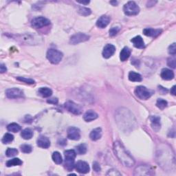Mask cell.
I'll return each instance as SVG.
<instances>
[{
	"mask_svg": "<svg viewBox=\"0 0 176 176\" xmlns=\"http://www.w3.org/2000/svg\"><path fill=\"white\" fill-rule=\"evenodd\" d=\"M115 118L118 128L124 133L132 132L137 127L135 116L125 107H121L116 110Z\"/></svg>",
	"mask_w": 176,
	"mask_h": 176,
	"instance_id": "obj_1",
	"label": "cell"
},
{
	"mask_svg": "<svg viewBox=\"0 0 176 176\" xmlns=\"http://www.w3.org/2000/svg\"><path fill=\"white\" fill-rule=\"evenodd\" d=\"M87 150V147L86 144H81L76 147V154L79 155H83L86 154Z\"/></svg>",
	"mask_w": 176,
	"mask_h": 176,
	"instance_id": "obj_30",
	"label": "cell"
},
{
	"mask_svg": "<svg viewBox=\"0 0 176 176\" xmlns=\"http://www.w3.org/2000/svg\"><path fill=\"white\" fill-rule=\"evenodd\" d=\"M101 136H102V129L100 127H98V128L93 129L92 131L90 132V138L91 140L93 141H96L99 140V139L101 138Z\"/></svg>",
	"mask_w": 176,
	"mask_h": 176,
	"instance_id": "obj_22",
	"label": "cell"
},
{
	"mask_svg": "<svg viewBox=\"0 0 176 176\" xmlns=\"http://www.w3.org/2000/svg\"><path fill=\"white\" fill-rule=\"evenodd\" d=\"M36 143H37L38 147L43 149H48L49 148L50 146V140L47 137H45V136H40V137L37 139Z\"/></svg>",
	"mask_w": 176,
	"mask_h": 176,
	"instance_id": "obj_16",
	"label": "cell"
},
{
	"mask_svg": "<svg viewBox=\"0 0 176 176\" xmlns=\"http://www.w3.org/2000/svg\"><path fill=\"white\" fill-rule=\"evenodd\" d=\"M131 55V50L128 47H124L121 50L120 54V59L121 61H125Z\"/></svg>",
	"mask_w": 176,
	"mask_h": 176,
	"instance_id": "obj_23",
	"label": "cell"
},
{
	"mask_svg": "<svg viewBox=\"0 0 176 176\" xmlns=\"http://www.w3.org/2000/svg\"><path fill=\"white\" fill-rule=\"evenodd\" d=\"M113 150L119 161L124 166L132 167L135 164L134 159L126 151L125 148L121 142L116 141L113 144Z\"/></svg>",
	"mask_w": 176,
	"mask_h": 176,
	"instance_id": "obj_2",
	"label": "cell"
},
{
	"mask_svg": "<svg viewBox=\"0 0 176 176\" xmlns=\"http://www.w3.org/2000/svg\"><path fill=\"white\" fill-rule=\"evenodd\" d=\"M162 30L160 29H154V28H145L143 30V34L144 35L150 37H156L160 35L162 33Z\"/></svg>",
	"mask_w": 176,
	"mask_h": 176,
	"instance_id": "obj_19",
	"label": "cell"
},
{
	"mask_svg": "<svg viewBox=\"0 0 176 176\" xmlns=\"http://www.w3.org/2000/svg\"><path fill=\"white\" fill-rule=\"evenodd\" d=\"M171 94L172 95L175 96L176 94V92H175V86H174L171 89Z\"/></svg>",
	"mask_w": 176,
	"mask_h": 176,
	"instance_id": "obj_46",
	"label": "cell"
},
{
	"mask_svg": "<svg viewBox=\"0 0 176 176\" xmlns=\"http://www.w3.org/2000/svg\"><path fill=\"white\" fill-rule=\"evenodd\" d=\"M52 160L55 162L56 164H60L63 163V158H62V156L61 154L58 151H55L53 153V154L52 155Z\"/></svg>",
	"mask_w": 176,
	"mask_h": 176,
	"instance_id": "obj_31",
	"label": "cell"
},
{
	"mask_svg": "<svg viewBox=\"0 0 176 176\" xmlns=\"http://www.w3.org/2000/svg\"><path fill=\"white\" fill-rule=\"evenodd\" d=\"M167 105H168L167 101L162 98L158 99L157 102H156V106H157L158 108L160 109H164L165 107H167Z\"/></svg>",
	"mask_w": 176,
	"mask_h": 176,
	"instance_id": "obj_33",
	"label": "cell"
},
{
	"mask_svg": "<svg viewBox=\"0 0 176 176\" xmlns=\"http://www.w3.org/2000/svg\"><path fill=\"white\" fill-rule=\"evenodd\" d=\"M167 65L169 67H171L172 68H175V57H170L167 60Z\"/></svg>",
	"mask_w": 176,
	"mask_h": 176,
	"instance_id": "obj_41",
	"label": "cell"
},
{
	"mask_svg": "<svg viewBox=\"0 0 176 176\" xmlns=\"http://www.w3.org/2000/svg\"><path fill=\"white\" fill-rule=\"evenodd\" d=\"M75 168L78 173L82 174H86L90 171V166L86 162L78 161L75 164Z\"/></svg>",
	"mask_w": 176,
	"mask_h": 176,
	"instance_id": "obj_13",
	"label": "cell"
},
{
	"mask_svg": "<svg viewBox=\"0 0 176 176\" xmlns=\"http://www.w3.org/2000/svg\"><path fill=\"white\" fill-rule=\"evenodd\" d=\"M47 102L48 103L50 104H52V105H56L58 103V98H50V99H48L47 101Z\"/></svg>",
	"mask_w": 176,
	"mask_h": 176,
	"instance_id": "obj_44",
	"label": "cell"
},
{
	"mask_svg": "<svg viewBox=\"0 0 176 176\" xmlns=\"http://www.w3.org/2000/svg\"><path fill=\"white\" fill-rule=\"evenodd\" d=\"M90 39V36L85 33H78L71 36L70 43L72 45H76L82 42L87 41Z\"/></svg>",
	"mask_w": 176,
	"mask_h": 176,
	"instance_id": "obj_8",
	"label": "cell"
},
{
	"mask_svg": "<svg viewBox=\"0 0 176 176\" xmlns=\"http://www.w3.org/2000/svg\"><path fill=\"white\" fill-rule=\"evenodd\" d=\"M131 41L133 44V45H134L136 48H139V49H143V48L145 47L144 42L140 36H135V37H133Z\"/></svg>",
	"mask_w": 176,
	"mask_h": 176,
	"instance_id": "obj_21",
	"label": "cell"
},
{
	"mask_svg": "<svg viewBox=\"0 0 176 176\" xmlns=\"http://www.w3.org/2000/svg\"><path fill=\"white\" fill-rule=\"evenodd\" d=\"M107 175H112V176H116V175H121V174H120L117 170L115 169H111L109 170L108 172L107 173Z\"/></svg>",
	"mask_w": 176,
	"mask_h": 176,
	"instance_id": "obj_42",
	"label": "cell"
},
{
	"mask_svg": "<svg viewBox=\"0 0 176 176\" xmlns=\"http://www.w3.org/2000/svg\"><path fill=\"white\" fill-rule=\"evenodd\" d=\"M120 31V28L119 27H113L109 30V36H114L117 35L118 33Z\"/></svg>",
	"mask_w": 176,
	"mask_h": 176,
	"instance_id": "obj_39",
	"label": "cell"
},
{
	"mask_svg": "<svg viewBox=\"0 0 176 176\" xmlns=\"http://www.w3.org/2000/svg\"><path fill=\"white\" fill-rule=\"evenodd\" d=\"M67 138L70 140H78L81 138L80 130L75 127H70L67 130Z\"/></svg>",
	"mask_w": 176,
	"mask_h": 176,
	"instance_id": "obj_12",
	"label": "cell"
},
{
	"mask_svg": "<svg viewBox=\"0 0 176 176\" xmlns=\"http://www.w3.org/2000/svg\"><path fill=\"white\" fill-rule=\"evenodd\" d=\"M123 11L125 15L128 16L137 15L140 13V8L134 2H129L124 4Z\"/></svg>",
	"mask_w": 176,
	"mask_h": 176,
	"instance_id": "obj_5",
	"label": "cell"
},
{
	"mask_svg": "<svg viewBox=\"0 0 176 176\" xmlns=\"http://www.w3.org/2000/svg\"><path fill=\"white\" fill-rule=\"evenodd\" d=\"M93 169L94 171H95L96 172H100L101 171L100 164H99L97 162H94V163H93Z\"/></svg>",
	"mask_w": 176,
	"mask_h": 176,
	"instance_id": "obj_43",
	"label": "cell"
},
{
	"mask_svg": "<svg viewBox=\"0 0 176 176\" xmlns=\"http://www.w3.org/2000/svg\"><path fill=\"white\" fill-rule=\"evenodd\" d=\"M50 24V21L49 19L44 17H38L34 18L32 21H31V25L32 26L35 28V29H39V28H41L44 26H47V25Z\"/></svg>",
	"mask_w": 176,
	"mask_h": 176,
	"instance_id": "obj_7",
	"label": "cell"
},
{
	"mask_svg": "<svg viewBox=\"0 0 176 176\" xmlns=\"http://www.w3.org/2000/svg\"><path fill=\"white\" fill-rule=\"evenodd\" d=\"M169 53L171 55L173 56H175V54H176V46H175V43L172 44L169 47Z\"/></svg>",
	"mask_w": 176,
	"mask_h": 176,
	"instance_id": "obj_40",
	"label": "cell"
},
{
	"mask_svg": "<svg viewBox=\"0 0 176 176\" xmlns=\"http://www.w3.org/2000/svg\"><path fill=\"white\" fill-rule=\"evenodd\" d=\"M18 154V150L15 148H8L6 151V155L7 157H14L16 155Z\"/></svg>",
	"mask_w": 176,
	"mask_h": 176,
	"instance_id": "obj_36",
	"label": "cell"
},
{
	"mask_svg": "<svg viewBox=\"0 0 176 176\" xmlns=\"http://www.w3.org/2000/svg\"><path fill=\"white\" fill-rule=\"evenodd\" d=\"M116 47L112 44H107L103 50V56L105 59H109L114 54Z\"/></svg>",
	"mask_w": 176,
	"mask_h": 176,
	"instance_id": "obj_14",
	"label": "cell"
},
{
	"mask_svg": "<svg viewBox=\"0 0 176 176\" xmlns=\"http://www.w3.org/2000/svg\"><path fill=\"white\" fill-rule=\"evenodd\" d=\"M78 3H80V4H85V5H87L88 4L90 3V1H87V2H78Z\"/></svg>",
	"mask_w": 176,
	"mask_h": 176,
	"instance_id": "obj_47",
	"label": "cell"
},
{
	"mask_svg": "<svg viewBox=\"0 0 176 176\" xmlns=\"http://www.w3.org/2000/svg\"><path fill=\"white\" fill-rule=\"evenodd\" d=\"M110 22V18L107 15H102L96 21V25L100 28L107 27Z\"/></svg>",
	"mask_w": 176,
	"mask_h": 176,
	"instance_id": "obj_17",
	"label": "cell"
},
{
	"mask_svg": "<svg viewBox=\"0 0 176 176\" xmlns=\"http://www.w3.org/2000/svg\"><path fill=\"white\" fill-rule=\"evenodd\" d=\"M22 161L19 158H13L11 159V160L7 161L6 163V166L8 167H11V166H19L22 164Z\"/></svg>",
	"mask_w": 176,
	"mask_h": 176,
	"instance_id": "obj_29",
	"label": "cell"
},
{
	"mask_svg": "<svg viewBox=\"0 0 176 176\" xmlns=\"http://www.w3.org/2000/svg\"><path fill=\"white\" fill-rule=\"evenodd\" d=\"M160 76L162 78L164 79V80L170 81L174 78V73L171 70L167 69V68H164L161 71Z\"/></svg>",
	"mask_w": 176,
	"mask_h": 176,
	"instance_id": "obj_18",
	"label": "cell"
},
{
	"mask_svg": "<svg viewBox=\"0 0 176 176\" xmlns=\"http://www.w3.org/2000/svg\"><path fill=\"white\" fill-rule=\"evenodd\" d=\"M129 81H131L132 82H140L142 81V76L140 75V74L136 73L135 72H130L129 73Z\"/></svg>",
	"mask_w": 176,
	"mask_h": 176,
	"instance_id": "obj_26",
	"label": "cell"
},
{
	"mask_svg": "<svg viewBox=\"0 0 176 176\" xmlns=\"http://www.w3.org/2000/svg\"><path fill=\"white\" fill-rule=\"evenodd\" d=\"M65 158H69V159H75L76 156V152L73 149L67 150L64 152Z\"/></svg>",
	"mask_w": 176,
	"mask_h": 176,
	"instance_id": "obj_35",
	"label": "cell"
},
{
	"mask_svg": "<svg viewBox=\"0 0 176 176\" xmlns=\"http://www.w3.org/2000/svg\"><path fill=\"white\" fill-rule=\"evenodd\" d=\"M17 79L18 81H21V82H24V83H25L27 84H34L35 83V81L33 80V79H31V78H27L25 77H21V76H19V77H17Z\"/></svg>",
	"mask_w": 176,
	"mask_h": 176,
	"instance_id": "obj_38",
	"label": "cell"
},
{
	"mask_svg": "<svg viewBox=\"0 0 176 176\" xmlns=\"http://www.w3.org/2000/svg\"><path fill=\"white\" fill-rule=\"evenodd\" d=\"M78 13L82 16H88L92 13V10L90 8L86 7H80L78 10Z\"/></svg>",
	"mask_w": 176,
	"mask_h": 176,
	"instance_id": "obj_34",
	"label": "cell"
},
{
	"mask_svg": "<svg viewBox=\"0 0 176 176\" xmlns=\"http://www.w3.org/2000/svg\"><path fill=\"white\" fill-rule=\"evenodd\" d=\"M47 59L51 63L58 64L63 59V53L55 49H49L47 52Z\"/></svg>",
	"mask_w": 176,
	"mask_h": 176,
	"instance_id": "obj_4",
	"label": "cell"
},
{
	"mask_svg": "<svg viewBox=\"0 0 176 176\" xmlns=\"http://www.w3.org/2000/svg\"><path fill=\"white\" fill-rule=\"evenodd\" d=\"M6 95L9 98H19L24 96V92L19 88H11L8 89L6 92Z\"/></svg>",
	"mask_w": 176,
	"mask_h": 176,
	"instance_id": "obj_11",
	"label": "cell"
},
{
	"mask_svg": "<svg viewBox=\"0 0 176 176\" xmlns=\"http://www.w3.org/2000/svg\"><path fill=\"white\" fill-rule=\"evenodd\" d=\"M7 71V68L6 67L4 63H2L1 66H0V72L1 73H4Z\"/></svg>",
	"mask_w": 176,
	"mask_h": 176,
	"instance_id": "obj_45",
	"label": "cell"
},
{
	"mask_svg": "<svg viewBox=\"0 0 176 176\" xmlns=\"http://www.w3.org/2000/svg\"><path fill=\"white\" fill-rule=\"evenodd\" d=\"M150 121H151V126L153 130L156 132L160 131L161 128L160 118L158 116H153L150 117Z\"/></svg>",
	"mask_w": 176,
	"mask_h": 176,
	"instance_id": "obj_15",
	"label": "cell"
},
{
	"mask_svg": "<svg viewBox=\"0 0 176 176\" xmlns=\"http://www.w3.org/2000/svg\"><path fill=\"white\" fill-rule=\"evenodd\" d=\"M14 140V136L11 134V133H7L4 136V137L2 138V143L4 144H9L11 142H13Z\"/></svg>",
	"mask_w": 176,
	"mask_h": 176,
	"instance_id": "obj_32",
	"label": "cell"
},
{
	"mask_svg": "<svg viewBox=\"0 0 176 176\" xmlns=\"http://www.w3.org/2000/svg\"><path fill=\"white\" fill-rule=\"evenodd\" d=\"M66 109L68 112H71L73 114L75 115H79L82 113V109L81 107L78 105L76 104L72 101H67L64 105Z\"/></svg>",
	"mask_w": 176,
	"mask_h": 176,
	"instance_id": "obj_9",
	"label": "cell"
},
{
	"mask_svg": "<svg viewBox=\"0 0 176 176\" xmlns=\"http://www.w3.org/2000/svg\"><path fill=\"white\" fill-rule=\"evenodd\" d=\"M135 94L141 100H147L152 96L154 92L144 86H138L135 90Z\"/></svg>",
	"mask_w": 176,
	"mask_h": 176,
	"instance_id": "obj_6",
	"label": "cell"
},
{
	"mask_svg": "<svg viewBox=\"0 0 176 176\" xmlns=\"http://www.w3.org/2000/svg\"><path fill=\"white\" fill-rule=\"evenodd\" d=\"M154 173L151 167L146 165H141L138 166L134 171V175H151Z\"/></svg>",
	"mask_w": 176,
	"mask_h": 176,
	"instance_id": "obj_10",
	"label": "cell"
},
{
	"mask_svg": "<svg viewBox=\"0 0 176 176\" xmlns=\"http://www.w3.org/2000/svg\"><path fill=\"white\" fill-rule=\"evenodd\" d=\"M15 39L19 43L24 44V45H35L41 44L42 42V39L40 36L30 33L17 35Z\"/></svg>",
	"mask_w": 176,
	"mask_h": 176,
	"instance_id": "obj_3",
	"label": "cell"
},
{
	"mask_svg": "<svg viewBox=\"0 0 176 176\" xmlns=\"http://www.w3.org/2000/svg\"><path fill=\"white\" fill-rule=\"evenodd\" d=\"M64 165H65V168H66L68 171H71L75 166V159L65 158Z\"/></svg>",
	"mask_w": 176,
	"mask_h": 176,
	"instance_id": "obj_25",
	"label": "cell"
},
{
	"mask_svg": "<svg viewBox=\"0 0 176 176\" xmlns=\"http://www.w3.org/2000/svg\"><path fill=\"white\" fill-rule=\"evenodd\" d=\"M21 151L25 154H29L33 150V147L30 144H23L20 147Z\"/></svg>",
	"mask_w": 176,
	"mask_h": 176,
	"instance_id": "obj_37",
	"label": "cell"
},
{
	"mask_svg": "<svg viewBox=\"0 0 176 176\" xmlns=\"http://www.w3.org/2000/svg\"><path fill=\"white\" fill-rule=\"evenodd\" d=\"M98 117L97 113L93 110H88L84 113L83 119L86 122H91L94 120H96Z\"/></svg>",
	"mask_w": 176,
	"mask_h": 176,
	"instance_id": "obj_20",
	"label": "cell"
},
{
	"mask_svg": "<svg viewBox=\"0 0 176 176\" xmlns=\"http://www.w3.org/2000/svg\"><path fill=\"white\" fill-rule=\"evenodd\" d=\"M21 136L24 140H30V139L33 138V132L30 129L26 128L21 132Z\"/></svg>",
	"mask_w": 176,
	"mask_h": 176,
	"instance_id": "obj_27",
	"label": "cell"
},
{
	"mask_svg": "<svg viewBox=\"0 0 176 176\" xmlns=\"http://www.w3.org/2000/svg\"><path fill=\"white\" fill-rule=\"evenodd\" d=\"M110 4H113V6H116V4H118V2H110Z\"/></svg>",
	"mask_w": 176,
	"mask_h": 176,
	"instance_id": "obj_48",
	"label": "cell"
},
{
	"mask_svg": "<svg viewBox=\"0 0 176 176\" xmlns=\"http://www.w3.org/2000/svg\"><path fill=\"white\" fill-rule=\"evenodd\" d=\"M39 94L44 98H48L52 94V91L48 87H40L38 90Z\"/></svg>",
	"mask_w": 176,
	"mask_h": 176,
	"instance_id": "obj_24",
	"label": "cell"
},
{
	"mask_svg": "<svg viewBox=\"0 0 176 176\" xmlns=\"http://www.w3.org/2000/svg\"><path fill=\"white\" fill-rule=\"evenodd\" d=\"M7 129L8 131H9L10 132L13 133H17L19 132L21 130V126L18 124L17 123H13L8 124L7 126Z\"/></svg>",
	"mask_w": 176,
	"mask_h": 176,
	"instance_id": "obj_28",
	"label": "cell"
}]
</instances>
